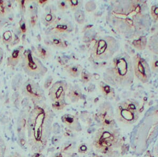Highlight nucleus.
Listing matches in <instances>:
<instances>
[{"instance_id": "dca6fc26", "label": "nucleus", "mask_w": 158, "mask_h": 157, "mask_svg": "<svg viewBox=\"0 0 158 157\" xmlns=\"http://www.w3.org/2000/svg\"><path fill=\"white\" fill-rule=\"evenodd\" d=\"M47 42L54 48L64 49L67 47V42L60 36L50 35L47 38Z\"/></svg>"}, {"instance_id": "473e14b6", "label": "nucleus", "mask_w": 158, "mask_h": 157, "mask_svg": "<svg viewBox=\"0 0 158 157\" xmlns=\"http://www.w3.org/2000/svg\"><path fill=\"white\" fill-rule=\"evenodd\" d=\"M72 146H73V145L71 143L67 144V146H65L63 148H62V151L65 152L68 151L69 150H70L71 148H72Z\"/></svg>"}, {"instance_id": "39448f33", "label": "nucleus", "mask_w": 158, "mask_h": 157, "mask_svg": "<svg viewBox=\"0 0 158 157\" xmlns=\"http://www.w3.org/2000/svg\"><path fill=\"white\" fill-rule=\"evenodd\" d=\"M121 142L120 132L118 129L102 127L95 133L92 144L97 151L107 154L111 152L113 149L120 146Z\"/></svg>"}, {"instance_id": "f3484780", "label": "nucleus", "mask_w": 158, "mask_h": 157, "mask_svg": "<svg viewBox=\"0 0 158 157\" xmlns=\"http://www.w3.org/2000/svg\"><path fill=\"white\" fill-rule=\"evenodd\" d=\"M81 95L82 93L80 89L76 86H72L70 88L68 87L66 96L70 99V101L73 103H76L80 99Z\"/></svg>"}, {"instance_id": "20e7f679", "label": "nucleus", "mask_w": 158, "mask_h": 157, "mask_svg": "<svg viewBox=\"0 0 158 157\" xmlns=\"http://www.w3.org/2000/svg\"><path fill=\"white\" fill-rule=\"evenodd\" d=\"M134 78L132 59L126 52H120L113 57L103 74L104 82L117 88L130 86Z\"/></svg>"}, {"instance_id": "5701e85b", "label": "nucleus", "mask_w": 158, "mask_h": 157, "mask_svg": "<svg viewBox=\"0 0 158 157\" xmlns=\"http://www.w3.org/2000/svg\"><path fill=\"white\" fill-rule=\"evenodd\" d=\"M56 19V15L54 12H52L51 11H48L45 12L43 15L42 18V21L43 24L45 25H49V26L53 23Z\"/></svg>"}, {"instance_id": "c85d7f7f", "label": "nucleus", "mask_w": 158, "mask_h": 157, "mask_svg": "<svg viewBox=\"0 0 158 157\" xmlns=\"http://www.w3.org/2000/svg\"><path fill=\"white\" fill-rule=\"evenodd\" d=\"M151 72L155 73L158 72V57H155L151 62Z\"/></svg>"}, {"instance_id": "ddd939ff", "label": "nucleus", "mask_w": 158, "mask_h": 157, "mask_svg": "<svg viewBox=\"0 0 158 157\" xmlns=\"http://www.w3.org/2000/svg\"><path fill=\"white\" fill-rule=\"evenodd\" d=\"M73 25L71 22L64 19H56L47 29L48 35H57L68 33L73 30Z\"/></svg>"}, {"instance_id": "c9c22d12", "label": "nucleus", "mask_w": 158, "mask_h": 157, "mask_svg": "<svg viewBox=\"0 0 158 157\" xmlns=\"http://www.w3.org/2000/svg\"><path fill=\"white\" fill-rule=\"evenodd\" d=\"M3 57V52L2 51V49L0 48V65L2 62Z\"/></svg>"}, {"instance_id": "bb28decb", "label": "nucleus", "mask_w": 158, "mask_h": 157, "mask_svg": "<svg viewBox=\"0 0 158 157\" xmlns=\"http://www.w3.org/2000/svg\"><path fill=\"white\" fill-rule=\"evenodd\" d=\"M69 7H70L72 11H76L79 10V9L81 7V2L78 1H68Z\"/></svg>"}, {"instance_id": "6e6552de", "label": "nucleus", "mask_w": 158, "mask_h": 157, "mask_svg": "<svg viewBox=\"0 0 158 157\" xmlns=\"http://www.w3.org/2000/svg\"><path fill=\"white\" fill-rule=\"evenodd\" d=\"M22 66L25 74L34 79L43 77L48 72L47 67L29 49L24 52Z\"/></svg>"}, {"instance_id": "6ab92c4d", "label": "nucleus", "mask_w": 158, "mask_h": 157, "mask_svg": "<svg viewBox=\"0 0 158 157\" xmlns=\"http://www.w3.org/2000/svg\"><path fill=\"white\" fill-rule=\"evenodd\" d=\"M99 88L103 95L109 99H113L115 98V94L113 87L108 85L105 82L101 81L99 84Z\"/></svg>"}, {"instance_id": "423d86ee", "label": "nucleus", "mask_w": 158, "mask_h": 157, "mask_svg": "<svg viewBox=\"0 0 158 157\" xmlns=\"http://www.w3.org/2000/svg\"><path fill=\"white\" fill-rule=\"evenodd\" d=\"M120 47L119 42L113 37H101L92 48V59L96 62H104L112 59L119 50Z\"/></svg>"}, {"instance_id": "2f4dec72", "label": "nucleus", "mask_w": 158, "mask_h": 157, "mask_svg": "<svg viewBox=\"0 0 158 157\" xmlns=\"http://www.w3.org/2000/svg\"><path fill=\"white\" fill-rule=\"evenodd\" d=\"M78 151L80 154H85L88 151V147L85 144H81L79 146Z\"/></svg>"}, {"instance_id": "7c9ffc66", "label": "nucleus", "mask_w": 158, "mask_h": 157, "mask_svg": "<svg viewBox=\"0 0 158 157\" xmlns=\"http://www.w3.org/2000/svg\"><path fill=\"white\" fill-rule=\"evenodd\" d=\"M58 7L61 10H65L69 8L68 3L67 1H60L58 2Z\"/></svg>"}, {"instance_id": "9b49d317", "label": "nucleus", "mask_w": 158, "mask_h": 157, "mask_svg": "<svg viewBox=\"0 0 158 157\" xmlns=\"http://www.w3.org/2000/svg\"><path fill=\"white\" fill-rule=\"evenodd\" d=\"M22 94L29 98L36 104L43 103L45 101V94L39 84L31 79L25 81L22 87Z\"/></svg>"}, {"instance_id": "f704fd0d", "label": "nucleus", "mask_w": 158, "mask_h": 157, "mask_svg": "<svg viewBox=\"0 0 158 157\" xmlns=\"http://www.w3.org/2000/svg\"><path fill=\"white\" fill-rule=\"evenodd\" d=\"M8 157H21V156L18 153H12L10 155H9Z\"/></svg>"}, {"instance_id": "7ed1b4c3", "label": "nucleus", "mask_w": 158, "mask_h": 157, "mask_svg": "<svg viewBox=\"0 0 158 157\" xmlns=\"http://www.w3.org/2000/svg\"><path fill=\"white\" fill-rule=\"evenodd\" d=\"M158 137V105L149 108L133 129L131 146L137 155L143 154Z\"/></svg>"}, {"instance_id": "2eb2a0df", "label": "nucleus", "mask_w": 158, "mask_h": 157, "mask_svg": "<svg viewBox=\"0 0 158 157\" xmlns=\"http://www.w3.org/2000/svg\"><path fill=\"white\" fill-rule=\"evenodd\" d=\"M11 14V6L9 2L0 1V27L4 25Z\"/></svg>"}, {"instance_id": "f257e3e1", "label": "nucleus", "mask_w": 158, "mask_h": 157, "mask_svg": "<svg viewBox=\"0 0 158 157\" xmlns=\"http://www.w3.org/2000/svg\"><path fill=\"white\" fill-rule=\"evenodd\" d=\"M108 21L118 33L127 39L145 36L151 26V17L144 1H119L108 11Z\"/></svg>"}, {"instance_id": "cd10ccee", "label": "nucleus", "mask_w": 158, "mask_h": 157, "mask_svg": "<svg viewBox=\"0 0 158 157\" xmlns=\"http://www.w3.org/2000/svg\"><path fill=\"white\" fill-rule=\"evenodd\" d=\"M6 148V142L3 137L0 136V157H5Z\"/></svg>"}, {"instance_id": "a878e982", "label": "nucleus", "mask_w": 158, "mask_h": 157, "mask_svg": "<svg viewBox=\"0 0 158 157\" xmlns=\"http://www.w3.org/2000/svg\"><path fill=\"white\" fill-rule=\"evenodd\" d=\"M75 20L79 24H82L84 23L85 20V13L81 10L76 11L75 12Z\"/></svg>"}, {"instance_id": "9d476101", "label": "nucleus", "mask_w": 158, "mask_h": 157, "mask_svg": "<svg viewBox=\"0 0 158 157\" xmlns=\"http://www.w3.org/2000/svg\"><path fill=\"white\" fill-rule=\"evenodd\" d=\"M132 59L135 76L142 83H147L152 76L150 66L146 60L138 54L135 55Z\"/></svg>"}, {"instance_id": "393cba45", "label": "nucleus", "mask_w": 158, "mask_h": 157, "mask_svg": "<svg viewBox=\"0 0 158 157\" xmlns=\"http://www.w3.org/2000/svg\"><path fill=\"white\" fill-rule=\"evenodd\" d=\"M150 15L154 21L158 22V3H155L151 6L150 9Z\"/></svg>"}, {"instance_id": "4be33fe9", "label": "nucleus", "mask_w": 158, "mask_h": 157, "mask_svg": "<svg viewBox=\"0 0 158 157\" xmlns=\"http://www.w3.org/2000/svg\"><path fill=\"white\" fill-rule=\"evenodd\" d=\"M66 71L71 76L73 77H77L82 71V68L80 65H69L66 67Z\"/></svg>"}, {"instance_id": "a211bd4d", "label": "nucleus", "mask_w": 158, "mask_h": 157, "mask_svg": "<svg viewBox=\"0 0 158 157\" xmlns=\"http://www.w3.org/2000/svg\"><path fill=\"white\" fill-rule=\"evenodd\" d=\"M23 48L19 47L13 51L11 57L8 59V63L11 66H15L22 60L24 52Z\"/></svg>"}, {"instance_id": "72a5a7b5", "label": "nucleus", "mask_w": 158, "mask_h": 157, "mask_svg": "<svg viewBox=\"0 0 158 157\" xmlns=\"http://www.w3.org/2000/svg\"><path fill=\"white\" fill-rule=\"evenodd\" d=\"M155 154L156 157H158V141L155 146Z\"/></svg>"}, {"instance_id": "e433bc0d", "label": "nucleus", "mask_w": 158, "mask_h": 157, "mask_svg": "<svg viewBox=\"0 0 158 157\" xmlns=\"http://www.w3.org/2000/svg\"><path fill=\"white\" fill-rule=\"evenodd\" d=\"M103 157V156H102V155H98V156H96V157Z\"/></svg>"}, {"instance_id": "c756f323", "label": "nucleus", "mask_w": 158, "mask_h": 157, "mask_svg": "<svg viewBox=\"0 0 158 157\" xmlns=\"http://www.w3.org/2000/svg\"><path fill=\"white\" fill-rule=\"evenodd\" d=\"M81 72H82V80L83 81H84L85 83H88L91 81L92 77L90 72L85 69L82 70Z\"/></svg>"}, {"instance_id": "0eeeda50", "label": "nucleus", "mask_w": 158, "mask_h": 157, "mask_svg": "<svg viewBox=\"0 0 158 157\" xmlns=\"http://www.w3.org/2000/svg\"><path fill=\"white\" fill-rule=\"evenodd\" d=\"M114 114L115 118L120 122L125 124H133L139 117V104L132 98L124 99L118 104Z\"/></svg>"}, {"instance_id": "4468645a", "label": "nucleus", "mask_w": 158, "mask_h": 157, "mask_svg": "<svg viewBox=\"0 0 158 157\" xmlns=\"http://www.w3.org/2000/svg\"><path fill=\"white\" fill-rule=\"evenodd\" d=\"M61 121L71 130L77 132L81 130V125L79 123V119L76 116L70 114H64L61 117Z\"/></svg>"}, {"instance_id": "f8f14e48", "label": "nucleus", "mask_w": 158, "mask_h": 157, "mask_svg": "<svg viewBox=\"0 0 158 157\" xmlns=\"http://www.w3.org/2000/svg\"><path fill=\"white\" fill-rule=\"evenodd\" d=\"M114 112L111 104L109 102H104L101 105L99 110L95 114V120L100 123L102 127L114 128Z\"/></svg>"}, {"instance_id": "412c9836", "label": "nucleus", "mask_w": 158, "mask_h": 157, "mask_svg": "<svg viewBox=\"0 0 158 157\" xmlns=\"http://www.w3.org/2000/svg\"><path fill=\"white\" fill-rule=\"evenodd\" d=\"M132 45L138 50H143L147 47L148 39L146 36H142L135 39L132 42Z\"/></svg>"}, {"instance_id": "aec40b11", "label": "nucleus", "mask_w": 158, "mask_h": 157, "mask_svg": "<svg viewBox=\"0 0 158 157\" xmlns=\"http://www.w3.org/2000/svg\"><path fill=\"white\" fill-rule=\"evenodd\" d=\"M147 47L151 52L158 56V32L150 37L148 41Z\"/></svg>"}, {"instance_id": "1a4fd4ad", "label": "nucleus", "mask_w": 158, "mask_h": 157, "mask_svg": "<svg viewBox=\"0 0 158 157\" xmlns=\"http://www.w3.org/2000/svg\"><path fill=\"white\" fill-rule=\"evenodd\" d=\"M68 85L64 81H56L49 89V97L52 103L53 110L60 111L67 105L65 98Z\"/></svg>"}, {"instance_id": "b1692460", "label": "nucleus", "mask_w": 158, "mask_h": 157, "mask_svg": "<svg viewBox=\"0 0 158 157\" xmlns=\"http://www.w3.org/2000/svg\"><path fill=\"white\" fill-rule=\"evenodd\" d=\"M36 49H37V51L35 53V54L42 59H46L50 56V53L49 51L47 50V49L44 48L43 47H38Z\"/></svg>"}, {"instance_id": "f03ea898", "label": "nucleus", "mask_w": 158, "mask_h": 157, "mask_svg": "<svg viewBox=\"0 0 158 157\" xmlns=\"http://www.w3.org/2000/svg\"><path fill=\"white\" fill-rule=\"evenodd\" d=\"M54 114L44 103L36 104L27 121L28 143L34 154L41 153L47 146L52 130Z\"/></svg>"}]
</instances>
